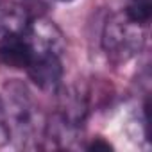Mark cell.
Here are the masks:
<instances>
[{
    "instance_id": "6da1fadb",
    "label": "cell",
    "mask_w": 152,
    "mask_h": 152,
    "mask_svg": "<svg viewBox=\"0 0 152 152\" xmlns=\"http://www.w3.org/2000/svg\"><path fill=\"white\" fill-rule=\"evenodd\" d=\"M4 109L9 136L25 148H39L45 143L47 116L22 81H11L4 88Z\"/></svg>"
},
{
    "instance_id": "7a4b0ae2",
    "label": "cell",
    "mask_w": 152,
    "mask_h": 152,
    "mask_svg": "<svg viewBox=\"0 0 152 152\" xmlns=\"http://www.w3.org/2000/svg\"><path fill=\"white\" fill-rule=\"evenodd\" d=\"M147 29L131 22L122 11L113 13L106 20L100 36L106 57L115 64H125L134 59L145 47Z\"/></svg>"
},
{
    "instance_id": "3957f363",
    "label": "cell",
    "mask_w": 152,
    "mask_h": 152,
    "mask_svg": "<svg viewBox=\"0 0 152 152\" xmlns=\"http://www.w3.org/2000/svg\"><path fill=\"white\" fill-rule=\"evenodd\" d=\"M31 18L32 15L22 4L0 0V43L22 36L27 31Z\"/></svg>"
},
{
    "instance_id": "277c9868",
    "label": "cell",
    "mask_w": 152,
    "mask_h": 152,
    "mask_svg": "<svg viewBox=\"0 0 152 152\" xmlns=\"http://www.w3.org/2000/svg\"><path fill=\"white\" fill-rule=\"evenodd\" d=\"M122 13L134 23L148 27L152 18V0H127Z\"/></svg>"
},
{
    "instance_id": "5b68a950",
    "label": "cell",
    "mask_w": 152,
    "mask_h": 152,
    "mask_svg": "<svg viewBox=\"0 0 152 152\" xmlns=\"http://www.w3.org/2000/svg\"><path fill=\"white\" fill-rule=\"evenodd\" d=\"M11 140L9 136V127H7V120H6V109H4V100L0 97V147L6 145Z\"/></svg>"
},
{
    "instance_id": "8992f818",
    "label": "cell",
    "mask_w": 152,
    "mask_h": 152,
    "mask_svg": "<svg viewBox=\"0 0 152 152\" xmlns=\"http://www.w3.org/2000/svg\"><path fill=\"white\" fill-rule=\"evenodd\" d=\"M88 150H111L113 145L109 141H106L104 138H93L88 145H86Z\"/></svg>"
},
{
    "instance_id": "52a82bcc",
    "label": "cell",
    "mask_w": 152,
    "mask_h": 152,
    "mask_svg": "<svg viewBox=\"0 0 152 152\" xmlns=\"http://www.w3.org/2000/svg\"><path fill=\"white\" fill-rule=\"evenodd\" d=\"M57 2H63V4H70V2H73V0H57Z\"/></svg>"
}]
</instances>
